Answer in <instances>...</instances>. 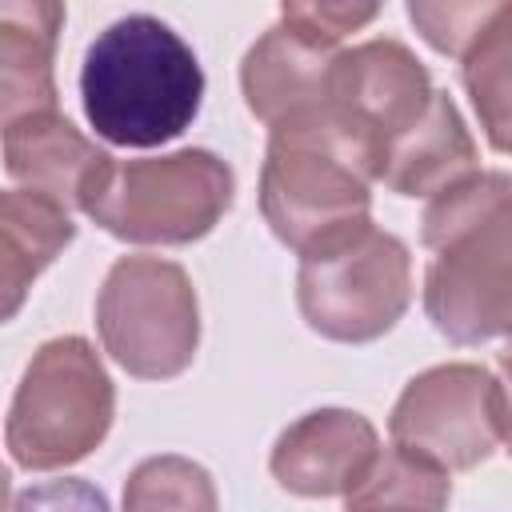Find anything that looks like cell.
I'll return each mask as SVG.
<instances>
[{
  "instance_id": "cell-1",
  "label": "cell",
  "mask_w": 512,
  "mask_h": 512,
  "mask_svg": "<svg viewBox=\"0 0 512 512\" xmlns=\"http://www.w3.org/2000/svg\"><path fill=\"white\" fill-rule=\"evenodd\" d=\"M424 312L452 344L512 340V172H476L432 196Z\"/></svg>"
},
{
  "instance_id": "cell-2",
  "label": "cell",
  "mask_w": 512,
  "mask_h": 512,
  "mask_svg": "<svg viewBox=\"0 0 512 512\" xmlns=\"http://www.w3.org/2000/svg\"><path fill=\"white\" fill-rule=\"evenodd\" d=\"M204 68L184 36L160 16L112 20L84 52L80 104L96 136L120 148L176 140L200 112Z\"/></svg>"
},
{
  "instance_id": "cell-3",
  "label": "cell",
  "mask_w": 512,
  "mask_h": 512,
  "mask_svg": "<svg viewBox=\"0 0 512 512\" xmlns=\"http://www.w3.org/2000/svg\"><path fill=\"white\" fill-rule=\"evenodd\" d=\"M372 180L368 152L324 104L268 128L260 212L280 244L308 256L372 224Z\"/></svg>"
},
{
  "instance_id": "cell-4",
  "label": "cell",
  "mask_w": 512,
  "mask_h": 512,
  "mask_svg": "<svg viewBox=\"0 0 512 512\" xmlns=\"http://www.w3.org/2000/svg\"><path fill=\"white\" fill-rule=\"evenodd\" d=\"M116 416V388L84 336L40 344L16 384L4 444L16 468L56 472L92 456Z\"/></svg>"
},
{
  "instance_id": "cell-5",
  "label": "cell",
  "mask_w": 512,
  "mask_h": 512,
  "mask_svg": "<svg viewBox=\"0 0 512 512\" xmlns=\"http://www.w3.org/2000/svg\"><path fill=\"white\" fill-rule=\"evenodd\" d=\"M236 172L208 148L116 160L84 216L124 244H192L232 208Z\"/></svg>"
},
{
  "instance_id": "cell-6",
  "label": "cell",
  "mask_w": 512,
  "mask_h": 512,
  "mask_svg": "<svg viewBox=\"0 0 512 512\" xmlns=\"http://www.w3.org/2000/svg\"><path fill=\"white\" fill-rule=\"evenodd\" d=\"M412 300L408 244L376 224L300 256L296 304L312 332L340 344L384 336Z\"/></svg>"
},
{
  "instance_id": "cell-7",
  "label": "cell",
  "mask_w": 512,
  "mask_h": 512,
  "mask_svg": "<svg viewBox=\"0 0 512 512\" xmlns=\"http://www.w3.org/2000/svg\"><path fill=\"white\" fill-rule=\"evenodd\" d=\"M96 332L128 376H180L200 344V304L188 272L160 256H120L96 296Z\"/></svg>"
},
{
  "instance_id": "cell-8",
  "label": "cell",
  "mask_w": 512,
  "mask_h": 512,
  "mask_svg": "<svg viewBox=\"0 0 512 512\" xmlns=\"http://www.w3.org/2000/svg\"><path fill=\"white\" fill-rule=\"evenodd\" d=\"M396 448L444 472L484 464L504 444V388L480 364H436L412 376L388 416Z\"/></svg>"
},
{
  "instance_id": "cell-9",
  "label": "cell",
  "mask_w": 512,
  "mask_h": 512,
  "mask_svg": "<svg viewBox=\"0 0 512 512\" xmlns=\"http://www.w3.org/2000/svg\"><path fill=\"white\" fill-rule=\"evenodd\" d=\"M432 100L436 88L424 60L392 36L364 40L336 56L328 84V112L368 152L376 180L384 176L388 152L428 116Z\"/></svg>"
},
{
  "instance_id": "cell-10",
  "label": "cell",
  "mask_w": 512,
  "mask_h": 512,
  "mask_svg": "<svg viewBox=\"0 0 512 512\" xmlns=\"http://www.w3.org/2000/svg\"><path fill=\"white\" fill-rule=\"evenodd\" d=\"M340 52L344 48L336 40L280 8V20L244 52L240 64V88L252 116L272 128L288 116L324 108Z\"/></svg>"
},
{
  "instance_id": "cell-11",
  "label": "cell",
  "mask_w": 512,
  "mask_h": 512,
  "mask_svg": "<svg viewBox=\"0 0 512 512\" xmlns=\"http://www.w3.org/2000/svg\"><path fill=\"white\" fill-rule=\"evenodd\" d=\"M380 436L352 408H316L272 444L268 468L296 496H348L380 460Z\"/></svg>"
},
{
  "instance_id": "cell-12",
  "label": "cell",
  "mask_w": 512,
  "mask_h": 512,
  "mask_svg": "<svg viewBox=\"0 0 512 512\" xmlns=\"http://www.w3.org/2000/svg\"><path fill=\"white\" fill-rule=\"evenodd\" d=\"M112 164L116 160L60 112H36L4 124V172L16 188L52 196L68 212L88 208Z\"/></svg>"
},
{
  "instance_id": "cell-13",
  "label": "cell",
  "mask_w": 512,
  "mask_h": 512,
  "mask_svg": "<svg viewBox=\"0 0 512 512\" xmlns=\"http://www.w3.org/2000/svg\"><path fill=\"white\" fill-rule=\"evenodd\" d=\"M64 8L52 0H8L0 4V120L12 124L56 108V36Z\"/></svg>"
},
{
  "instance_id": "cell-14",
  "label": "cell",
  "mask_w": 512,
  "mask_h": 512,
  "mask_svg": "<svg viewBox=\"0 0 512 512\" xmlns=\"http://www.w3.org/2000/svg\"><path fill=\"white\" fill-rule=\"evenodd\" d=\"M480 172L476 140L448 92L436 88L428 116L388 152L380 184L400 196H440Z\"/></svg>"
},
{
  "instance_id": "cell-15",
  "label": "cell",
  "mask_w": 512,
  "mask_h": 512,
  "mask_svg": "<svg viewBox=\"0 0 512 512\" xmlns=\"http://www.w3.org/2000/svg\"><path fill=\"white\" fill-rule=\"evenodd\" d=\"M76 240L68 208L32 188H4L0 196V292L4 316L12 320L32 280Z\"/></svg>"
},
{
  "instance_id": "cell-16",
  "label": "cell",
  "mask_w": 512,
  "mask_h": 512,
  "mask_svg": "<svg viewBox=\"0 0 512 512\" xmlns=\"http://www.w3.org/2000/svg\"><path fill=\"white\" fill-rule=\"evenodd\" d=\"M456 60L484 140L512 156V4H492Z\"/></svg>"
},
{
  "instance_id": "cell-17",
  "label": "cell",
  "mask_w": 512,
  "mask_h": 512,
  "mask_svg": "<svg viewBox=\"0 0 512 512\" xmlns=\"http://www.w3.org/2000/svg\"><path fill=\"white\" fill-rule=\"evenodd\" d=\"M448 500L452 472L392 444L344 496V512H448Z\"/></svg>"
},
{
  "instance_id": "cell-18",
  "label": "cell",
  "mask_w": 512,
  "mask_h": 512,
  "mask_svg": "<svg viewBox=\"0 0 512 512\" xmlns=\"http://www.w3.org/2000/svg\"><path fill=\"white\" fill-rule=\"evenodd\" d=\"M124 512H216V488L188 456H148L124 480Z\"/></svg>"
},
{
  "instance_id": "cell-19",
  "label": "cell",
  "mask_w": 512,
  "mask_h": 512,
  "mask_svg": "<svg viewBox=\"0 0 512 512\" xmlns=\"http://www.w3.org/2000/svg\"><path fill=\"white\" fill-rule=\"evenodd\" d=\"M488 0L480 4H424V0H412L408 4V20L416 24V32L444 56H460L464 44L472 40V32L480 28V20L488 16Z\"/></svg>"
},
{
  "instance_id": "cell-20",
  "label": "cell",
  "mask_w": 512,
  "mask_h": 512,
  "mask_svg": "<svg viewBox=\"0 0 512 512\" xmlns=\"http://www.w3.org/2000/svg\"><path fill=\"white\" fill-rule=\"evenodd\" d=\"M12 512H112V508L96 484L64 476V480H44V484L20 488L12 500Z\"/></svg>"
},
{
  "instance_id": "cell-21",
  "label": "cell",
  "mask_w": 512,
  "mask_h": 512,
  "mask_svg": "<svg viewBox=\"0 0 512 512\" xmlns=\"http://www.w3.org/2000/svg\"><path fill=\"white\" fill-rule=\"evenodd\" d=\"M500 388H504V448L512 452V340L500 352Z\"/></svg>"
}]
</instances>
